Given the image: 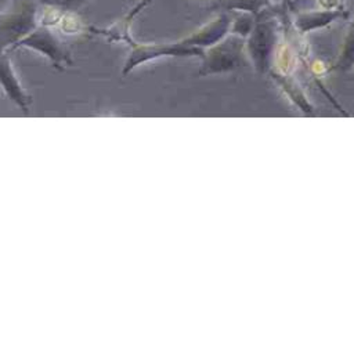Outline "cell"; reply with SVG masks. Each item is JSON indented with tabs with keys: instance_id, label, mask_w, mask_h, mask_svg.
Here are the masks:
<instances>
[{
	"instance_id": "6da1fadb",
	"label": "cell",
	"mask_w": 354,
	"mask_h": 354,
	"mask_svg": "<svg viewBox=\"0 0 354 354\" xmlns=\"http://www.w3.org/2000/svg\"><path fill=\"white\" fill-rule=\"evenodd\" d=\"M278 35L279 21L268 6L256 14L254 25L245 39V48L260 72L267 71L270 66L271 55L278 43Z\"/></svg>"
},
{
	"instance_id": "7a4b0ae2",
	"label": "cell",
	"mask_w": 354,
	"mask_h": 354,
	"mask_svg": "<svg viewBox=\"0 0 354 354\" xmlns=\"http://www.w3.org/2000/svg\"><path fill=\"white\" fill-rule=\"evenodd\" d=\"M39 0L11 1V7L0 14V53L8 51L18 40L37 25Z\"/></svg>"
},
{
	"instance_id": "3957f363",
	"label": "cell",
	"mask_w": 354,
	"mask_h": 354,
	"mask_svg": "<svg viewBox=\"0 0 354 354\" xmlns=\"http://www.w3.org/2000/svg\"><path fill=\"white\" fill-rule=\"evenodd\" d=\"M21 47H25L41 54L58 71H64L66 65L73 64L69 48L48 25H43V24L36 25V28L30 30L26 36H24L21 40H18L8 50V53Z\"/></svg>"
},
{
	"instance_id": "277c9868",
	"label": "cell",
	"mask_w": 354,
	"mask_h": 354,
	"mask_svg": "<svg viewBox=\"0 0 354 354\" xmlns=\"http://www.w3.org/2000/svg\"><path fill=\"white\" fill-rule=\"evenodd\" d=\"M127 46L130 47V53L124 61L122 75H127L134 68L148 61L156 59L159 57H189L196 55L202 57L205 50L194 46H187L181 40L174 43H138L131 39Z\"/></svg>"
},
{
	"instance_id": "5b68a950",
	"label": "cell",
	"mask_w": 354,
	"mask_h": 354,
	"mask_svg": "<svg viewBox=\"0 0 354 354\" xmlns=\"http://www.w3.org/2000/svg\"><path fill=\"white\" fill-rule=\"evenodd\" d=\"M243 50L245 37L236 33H228L224 39L210 46L209 50L203 53L201 73H218L238 68L243 62Z\"/></svg>"
},
{
	"instance_id": "8992f818",
	"label": "cell",
	"mask_w": 354,
	"mask_h": 354,
	"mask_svg": "<svg viewBox=\"0 0 354 354\" xmlns=\"http://www.w3.org/2000/svg\"><path fill=\"white\" fill-rule=\"evenodd\" d=\"M0 88L4 95L17 105L25 116L30 115L32 95L24 88L8 57V51L0 53Z\"/></svg>"
},
{
	"instance_id": "52a82bcc",
	"label": "cell",
	"mask_w": 354,
	"mask_h": 354,
	"mask_svg": "<svg viewBox=\"0 0 354 354\" xmlns=\"http://www.w3.org/2000/svg\"><path fill=\"white\" fill-rule=\"evenodd\" d=\"M232 12L221 11L218 15L207 21L205 25L198 28L195 32L184 37L181 41L187 46H194L199 48H209L221 39H224L231 29Z\"/></svg>"
},
{
	"instance_id": "ba28073f",
	"label": "cell",
	"mask_w": 354,
	"mask_h": 354,
	"mask_svg": "<svg viewBox=\"0 0 354 354\" xmlns=\"http://www.w3.org/2000/svg\"><path fill=\"white\" fill-rule=\"evenodd\" d=\"M348 11L343 4L332 6V7H322L319 10H308V11H301L295 17V26L296 29L301 33H310L315 29L325 28L335 22L339 18H347Z\"/></svg>"
},
{
	"instance_id": "9c48e42d",
	"label": "cell",
	"mask_w": 354,
	"mask_h": 354,
	"mask_svg": "<svg viewBox=\"0 0 354 354\" xmlns=\"http://www.w3.org/2000/svg\"><path fill=\"white\" fill-rule=\"evenodd\" d=\"M152 0H140L138 3H136L126 15H123L118 22H115L113 25L108 26V28H97V26H88L87 30H90L94 35H101L105 36L109 41H122L124 44H127L133 36L130 33V26L131 22L134 21V18L147 7L149 6Z\"/></svg>"
},
{
	"instance_id": "30bf717a",
	"label": "cell",
	"mask_w": 354,
	"mask_h": 354,
	"mask_svg": "<svg viewBox=\"0 0 354 354\" xmlns=\"http://www.w3.org/2000/svg\"><path fill=\"white\" fill-rule=\"evenodd\" d=\"M271 1L272 0H217L214 7L223 11H248L256 15L263 8L271 6Z\"/></svg>"
},
{
	"instance_id": "8fae6325",
	"label": "cell",
	"mask_w": 354,
	"mask_h": 354,
	"mask_svg": "<svg viewBox=\"0 0 354 354\" xmlns=\"http://www.w3.org/2000/svg\"><path fill=\"white\" fill-rule=\"evenodd\" d=\"M353 66H354V21L348 26L339 59L336 62V68L343 71H347Z\"/></svg>"
},
{
	"instance_id": "7c38bea8",
	"label": "cell",
	"mask_w": 354,
	"mask_h": 354,
	"mask_svg": "<svg viewBox=\"0 0 354 354\" xmlns=\"http://www.w3.org/2000/svg\"><path fill=\"white\" fill-rule=\"evenodd\" d=\"M272 76L279 82V84L282 86V88L289 94V97H290L303 111H306V112L313 111L311 105L307 102L306 97L303 95L301 88L297 86V83H296L295 80H292V79L288 77V76H281V75H275V73H272Z\"/></svg>"
},
{
	"instance_id": "4fadbf2b",
	"label": "cell",
	"mask_w": 354,
	"mask_h": 354,
	"mask_svg": "<svg viewBox=\"0 0 354 354\" xmlns=\"http://www.w3.org/2000/svg\"><path fill=\"white\" fill-rule=\"evenodd\" d=\"M232 12V22L230 33H236L242 37H248L253 25H254V14L248 11H231Z\"/></svg>"
},
{
	"instance_id": "5bb4252c",
	"label": "cell",
	"mask_w": 354,
	"mask_h": 354,
	"mask_svg": "<svg viewBox=\"0 0 354 354\" xmlns=\"http://www.w3.org/2000/svg\"><path fill=\"white\" fill-rule=\"evenodd\" d=\"M318 3H319L322 7H332V6L343 4V0H318Z\"/></svg>"
},
{
	"instance_id": "9a60e30c",
	"label": "cell",
	"mask_w": 354,
	"mask_h": 354,
	"mask_svg": "<svg viewBox=\"0 0 354 354\" xmlns=\"http://www.w3.org/2000/svg\"><path fill=\"white\" fill-rule=\"evenodd\" d=\"M278 1H282V3H288V1H290V0H278Z\"/></svg>"
},
{
	"instance_id": "2e32d148",
	"label": "cell",
	"mask_w": 354,
	"mask_h": 354,
	"mask_svg": "<svg viewBox=\"0 0 354 354\" xmlns=\"http://www.w3.org/2000/svg\"><path fill=\"white\" fill-rule=\"evenodd\" d=\"M12 1H18V0H12Z\"/></svg>"
}]
</instances>
